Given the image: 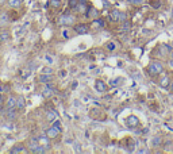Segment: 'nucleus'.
I'll list each match as a JSON object with an SVG mask.
<instances>
[{
    "instance_id": "obj_1",
    "label": "nucleus",
    "mask_w": 173,
    "mask_h": 154,
    "mask_svg": "<svg viewBox=\"0 0 173 154\" xmlns=\"http://www.w3.org/2000/svg\"><path fill=\"white\" fill-rule=\"evenodd\" d=\"M164 70H165L164 65H162L159 61H151L150 64L146 66V72H147V74L150 76L151 78L158 77V76L161 74Z\"/></svg>"
},
{
    "instance_id": "obj_2",
    "label": "nucleus",
    "mask_w": 173,
    "mask_h": 154,
    "mask_svg": "<svg viewBox=\"0 0 173 154\" xmlns=\"http://www.w3.org/2000/svg\"><path fill=\"white\" fill-rule=\"evenodd\" d=\"M158 85L164 89H169L170 86V81H172V77H173V73L170 70H164L161 74L158 76Z\"/></svg>"
},
{
    "instance_id": "obj_3",
    "label": "nucleus",
    "mask_w": 173,
    "mask_h": 154,
    "mask_svg": "<svg viewBox=\"0 0 173 154\" xmlns=\"http://www.w3.org/2000/svg\"><path fill=\"white\" fill-rule=\"evenodd\" d=\"M120 146L124 149L126 151H130V153H132V151L135 150V147H137V143H135V139L131 137H126L123 138V139L120 140Z\"/></svg>"
},
{
    "instance_id": "obj_4",
    "label": "nucleus",
    "mask_w": 173,
    "mask_h": 154,
    "mask_svg": "<svg viewBox=\"0 0 173 154\" xmlns=\"http://www.w3.org/2000/svg\"><path fill=\"white\" fill-rule=\"evenodd\" d=\"M73 31H74L77 35H85L91 31V24L84 23V22H81V23H74L73 24Z\"/></svg>"
},
{
    "instance_id": "obj_5",
    "label": "nucleus",
    "mask_w": 173,
    "mask_h": 154,
    "mask_svg": "<svg viewBox=\"0 0 173 154\" xmlns=\"http://www.w3.org/2000/svg\"><path fill=\"white\" fill-rule=\"evenodd\" d=\"M89 116H91L92 119H95V120H99V122H104L105 119H107V115H105V112L102 110V108H91L89 110Z\"/></svg>"
},
{
    "instance_id": "obj_6",
    "label": "nucleus",
    "mask_w": 173,
    "mask_h": 154,
    "mask_svg": "<svg viewBox=\"0 0 173 154\" xmlns=\"http://www.w3.org/2000/svg\"><path fill=\"white\" fill-rule=\"evenodd\" d=\"M74 22H76V16L69 12H65L64 15L58 19V23L61 24V26H73Z\"/></svg>"
},
{
    "instance_id": "obj_7",
    "label": "nucleus",
    "mask_w": 173,
    "mask_h": 154,
    "mask_svg": "<svg viewBox=\"0 0 173 154\" xmlns=\"http://www.w3.org/2000/svg\"><path fill=\"white\" fill-rule=\"evenodd\" d=\"M124 123H126V126L129 127V128H137V127H139L141 122H139V119H138V116L129 115L124 119Z\"/></svg>"
},
{
    "instance_id": "obj_8",
    "label": "nucleus",
    "mask_w": 173,
    "mask_h": 154,
    "mask_svg": "<svg viewBox=\"0 0 173 154\" xmlns=\"http://www.w3.org/2000/svg\"><path fill=\"white\" fill-rule=\"evenodd\" d=\"M61 131H62L61 128H58L56 126H51L46 130V135L49 137V139H56V138H58L61 135Z\"/></svg>"
},
{
    "instance_id": "obj_9",
    "label": "nucleus",
    "mask_w": 173,
    "mask_h": 154,
    "mask_svg": "<svg viewBox=\"0 0 173 154\" xmlns=\"http://www.w3.org/2000/svg\"><path fill=\"white\" fill-rule=\"evenodd\" d=\"M95 89L97 92H100V93H103V92H105L108 89V86L103 80H96L95 81Z\"/></svg>"
},
{
    "instance_id": "obj_10",
    "label": "nucleus",
    "mask_w": 173,
    "mask_h": 154,
    "mask_svg": "<svg viewBox=\"0 0 173 154\" xmlns=\"http://www.w3.org/2000/svg\"><path fill=\"white\" fill-rule=\"evenodd\" d=\"M84 15L86 16V18H89V19H96L97 16H99V12H97V10L95 7H88L86 8V12L84 14Z\"/></svg>"
},
{
    "instance_id": "obj_11",
    "label": "nucleus",
    "mask_w": 173,
    "mask_h": 154,
    "mask_svg": "<svg viewBox=\"0 0 173 154\" xmlns=\"http://www.w3.org/2000/svg\"><path fill=\"white\" fill-rule=\"evenodd\" d=\"M38 146H39V140H38V138H30L29 142H27V147H29V150L31 151V153L38 147Z\"/></svg>"
},
{
    "instance_id": "obj_12",
    "label": "nucleus",
    "mask_w": 173,
    "mask_h": 154,
    "mask_svg": "<svg viewBox=\"0 0 173 154\" xmlns=\"http://www.w3.org/2000/svg\"><path fill=\"white\" fill-rule=\"evenodd\" d=\"M119 16H120V11L116 10V8L111 10V12H110V20H111V22L119 23Z\"/></svg>"
},
{
    "instance_id": "obj_13",
    "label": "nucleus",
    "mask_w": 173,
    "mask_h": 154,
    "mask_svg": "<svg viewBox=\"0 0 173 154\" xmlns=\"http://www.w3.org/2000/svg\"><path fill=\"white\" fill-rule=\"evenodd\" d=\"M54 92H56V89L53 88V85H51V83H50V84H46V86H45V89H43L42 93H43L45 97H50Z\"/></svg>"
},
{
    "instance_id": "obj_14",
    "label": "nucleus",
    "mask_w": 173,
    "mask_h": 154,
    "mask_svg": "<svg viewBox=\"0 0 173 154\" xmlns=\"http://www.w3.org/2000/svg\"><path fill=\"white\" fill-rule=\"evenodd\" d=\"M16 107V97L15 96H8L7 101H5V110Z\"/></svg>"
},
{
    "instance_id": "obj_15",
    "label": "nucleus",
    "mask_w": 173,
    "mask_h": 154,
    "mask_svg": "<svg viewBox=\"0 0 173 154\" xmlns=\"http://www.w3.org/2000/svg\"><path fill=\"white\" fill-rule=\"evenodd\" d=\"M38 80H39L41 83L50 84L51 81H53V76H51V74H47V73H43V74L39 76V78H38Z\"/></svg>"
},
{
    "instance_id": "obj_16",
    "label": "nucleus",
    "mask_w": 173,
    "mask_h": 154,
    "mask_svg": "<svg viewBox=\"0 0 173 154\" xmlns=\"http://www.w3.org/2000/svg\"><path fill=\"white\" fill-rule=\"evenodd\" d=\"M47 7H51L54 10H58V8L62 7V0H50L47 3Z\"/></svg>"
},
{
    "instance_id": "obj_17",
    "label": "nucleus",
    "mask_w": 173,
    "mask_h": 154,
    "mask_svg": "<svg viewBox=\"0 0 173 154\" xmlns=\"http://www.w3.org/2000/svg\"><path fill=\"white\" fill-rule=\"evenodd\" d=\"M5 115H7V118L10 119V120H14V119L16 118V107L10 108V110H5Z\"/></svg>"
},
{
    "instance_id": "obj_18",
    "label": "nucleus",
    "mask_w": 173,
    "mask_h": 154,
    "mask_svg": "<svg viewBox=\"0 0 173 154\" xmlns=\"http://www.w3.org/2000/svg\"><path fill=\"white\" fill-rule=\"evenodd\" d=\"M11 153L15 154V153H26V149L23 147L22 143H18V145L14 146V149H11Z\"/></svg>"
},
{
    "instance_id": "obj_19",
    "label": "nucleus",
    "mask_w": 173,
    "mask_h": 154,
    "mask_svg": "<svg viewBox=\"0 0 173 154\" xmlns=\"http://www.w3.org/2000/svg\"><path fill=\"white\" fill-rule=\"evenodd\" d=\"M162 146V138L161 137H154L151 139V147H161Z\"/></svg>"
},
{
    "instance_id": "obj_20",
    "label": "nucleus",
    "mask_w": 173,
    "mask_h": 154,
    "mask_svg": "<svg viewBox=\"0 0 173 154\" xmlns=\"http://www.w3.org/2000/svg\"><path fill=\"white\" fill-rule=\"evenodd\" d=\"M77 5H78V0H69V2H68V7H69V10L73 11V12L77 11Z\"/></svg>"
},
{
    "instance_id": "obj_21",
    "label": "nucleus",
    "mask_w": 173,
    "mask_h": 154,
    "mask_svg": "<svg viewBox=\"0 0 173 154\" xmlns=\"http://www.w3.org/2000/svg\"><path fill=\"white\" fill-rule=\"evenodd\" d=\"M16 108H18V110H23L24 108V97L23 96L16 97Z\"/></svg>"
},
{
    "instance_id": "obj_22",
    "label": "nucleus",
    "mask_w": 173,
    "mask_h": 154,
    "mask_svg": "<svg viewBox=\"0 0 173 154\" xmlns=\"http://www.w3.org/2000/svg\"><path fill=\"white\" fill-rule=\"evenodd\" d=\"M122 31H129L130 29H131V22L127 19V20H124V22H122Z\"/></svg>"
},
{
    "instance_id": "obj_23",
    "label": "nucleus",
    "mask_w": 173,
    "mask_h": 154,
    "mask_svg": "<svg viewBox=\"0 0 173 154\" xmlns=\"http://www.w3.org/2000/svg\"><path fill=\"white\" fill-rule=\"evenodd\" d=\"M46 119H47L49 122H54L57 119V112L56 111H49L47 115H46Z\"/></svg>"
},
{
    "instance_id": "obj_24",
    "label": "nucleus",
    "mask_w": 173,
    "mask_h": 154,
    "mask_svg": "<svg viewBox=\"0 0 173 154\" xmlns=\"http://www.w3.org/2000/svg\"><path fill=\"white\" fill-rule=\"evenodd\" d=\"M150 5L154 10H158V8L162 7V2L161 0H150Z\"/></svg>"
},
{
    "instance_id": "obj_25",
    "label": "nucleus",
    "mask_w": 173,
    "mask_h": 154,
    "mask_svg": "<svg viewBox=\"0 0 173 154\" xmlns=\"http://www.w3.org/2000/svg\"><path fill=\"white\" fill-rule=\"evenodd\" d=\"M127 3H130L131 5H134V7H141V5L143 4V2L145 0H126Z\"/></svg>"
},
{
    "instance_id": "obj_26",
    "label": "nucleus",
    "mask_w": 173,
    "mask_h": 154,
    "mask_svg": "<svg viewBox=\"0 0 173 154\" xmlns=\"http://www.w3.org/2000/svg\"><path fill=\"white\" fill-rule=\"evenodd\" d=\"M105 47L108 49V51H115L116 50V45L112 42V41H108V42L105 43Z\"/></svg>"
},
{
    "instance_id": "obj_27",
    "label": "nucleus",
    "mask_w": 173,
    "mask_h": 154,
    "mask_svg": "<svg viewBox=\"0 0 173 154\" xmlns=\"http://www.w3.org/2000/svg\"><path fill=\"white\" fill-rule=\"evenodd\" d=\"M8 3H10V5L14 8H18L19 5H20V0H8Z\"/></svg>"
},
{
    "instance_id": "obj_28",
    "label": "nucleus",
    "mask_w": 173,
    "mask_h": 154,
    "mask_svg": "<svg viewBox=\"0 0 173 154\" xmlns=\"http://www.w3.org/2000/svg\"><path fill=\"white\" fill-rule=\"evenodd\" d=\"M127 19H129L127 14H126V12H122V11H120V16H119V23H122V22L127 20Z\"/></svg>"
},
{
    "instance_id": "obj_29",
    "label": "nucleus",
    "mask_w": 173,
    "mask_h": 154,
    "mask_svg": "<svg viewBox=\"0 0 173 154\" xmlns=\"http://www.w3.org/2000/svg\"><path fill=\"white\" fill-rule=\"evenodd\" d=\"M8 37H10L8 32H2V35H0V41H7Z\"/></svg>"
},
{
    "instance_id": "obj_30",
    "label": "nucleus",
    "mask_w": 173,
    "mask_h": 154,
    "mask_svg": "<svg viewBox=\"0 0 173 154\" xmlns=\"http://www.w3.org/2000/svg\"><path fill=\"white\" fill-rule=\"evenodd\" d=\"M119 81H122V78H115V80L111 81V85H112V86H116V85H118Z\"/></svg>"
},
{
    "instance_id": "obj_31",
    "label": "nucleus",
    "mask_w": 173,
    "mask_h": 154,
    "mask_svg": "<svg viewBox=\"0 0 173 154\" xmlns=\"http://www.w3.org/2000/svg\"><path fill=\"white\" fill-rule=\"evenodd\" d=\"M53 126H56V127H58V128H61V130H62V127H61V122L57 120V119L53 122Z\"/></svg>"
},
{
    "instance_id": "obj_32",
    "label": "nucleus",
    "mask_w": 173,
    "mask_h": 154,
    "mask_svg": "<svg viewBox=\"0 0 173 154\" xmlns=\"http://www.w3.org/2000/svg\"><path fill=\"white\" fill-rule=\"evenodd\" d=\"M3 104H4V96H3V93H0V108Z\"/></svg>"
},
{
    "instance_id": "obj_33",
    "label": "nucleus",
    "mask_w": 173,
    "mask_h": 154,
    "mask_svg": "<svg viewBox=\"0 0 173 154\" xmlns=\"http://www.w3.org/2000/svg\"><path fill=\"white\" fill-rule=\"evenodd\" d=\"M51 72H53V70H51L50 68H45V69H43V73H47V74H51Z\"/></svg>"
},
{
    "instance_id": "obj_34",
    "label": "nucleus",
    "mask_w": 173,
    "mask_h": 154,
    "mask_svg": "<svg viewBox=\"0 0 173 154\" xmlns=\"http://www.w3.org/2000/svg\"><path fill=\"white\" fill-rule=\"evenodd\" d=\"M169 89L173 92V77H172V81H170V86H169Z\"/></svg>"
},
{
    "instance_id": "obj_35",
    "label": "nucleus",
    "mask_w": 173,
    "mask_h": 154,
    "mask_svg": "<svg viewBox=\"0 0 173 154\" xmlns=\"http://www.w3.org/2000/svg\"><path fill=\"white\" fill-rule=\"evenodd\" d=\"M0 92H4V85H0Z\"/></svg>"
},
{
    "instance_id": "obj_36",
    "label": "nucleus",
    "mask_w": 173,
    "mask_h": 154,
    "mask_svg": "<svg viewBox=\"0 0 173 154\" xmlns=\"http://www.w3.org/2000/svg\"><path fill=\"white\" fill-rule=\"evenodd\" d=\"M0 2H3V0H0Z\"/></svg>"
}]
</instances>
